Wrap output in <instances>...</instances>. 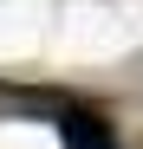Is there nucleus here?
<instances>
[{
  "mask_svg": "<svg viewBox=\"0 0 143 149\" xmlns=\"http://www.w3.org/2000/svg\"><path fill=\"white\" fill-rule=\"evenodd\" d=\"M59 136H65V149H117V130L85 104H59Z\"/></svg>",
  "mask_w": 143,
  "mask_h": 149,
  "instance_id": "obj_1",
  "label": "nucleus"
}]
</instances>
